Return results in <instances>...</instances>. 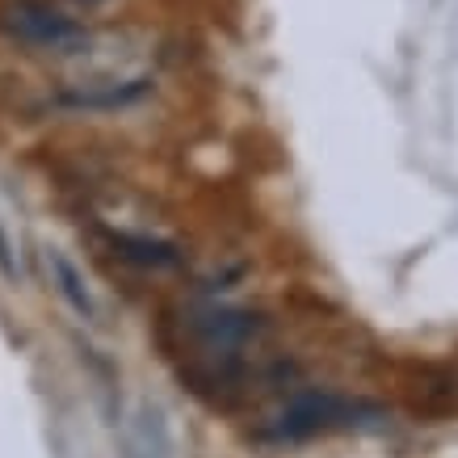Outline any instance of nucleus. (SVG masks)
<instances>
[{
	"instance_id": "obj_1",
	"label": "nucleus",
	"mask_w": 458,
	"mask_h": 458,
	"mask_svg": "<svg viewBox=\"0 0 458 458\" xmlns=\"http://www.w3.org/2000/svg\"><path fill=\"white\" fill-rule=\"evenodd\" d=\"M0 34L17 47L68 59L72 51H81L93 30L59 0H0Z\"/></svg>"
},
{
	"instance_id": "obj_2",
	"label": "nucleus",
	"mask_w": 458,
	"mask_h": 458,
	"mask_svg": "<svg viewBox=\"0 0 458 458\" xmlns=\"http://www.w3.org/2000/svg\"><path fill=\"white\" fill-rule=\"evenodd\" d=\"M366 412L361 403H349V400H336V395H316V391H307L299 400L286 408L274 425L278 437L286 442H299V437H316V433H328V429H341L349 420Z\"/></svg>"
},
{
	"instance_id": "obj_3",
	"label": "nucleus",
	"mask_w": 458,
	"mask_h": 458,
	"mask_svg": "<svg viewBox=\"0 0 458 458\" xmlns=\"http://www.w3.org/2000/svg\"><path fill=\"white\" fill-rule=\"evenodd\" d=\"M190 328L207 345V353L232 358L240 345H249L252 336L261 333V319L252 316V311H236V307H207V311L190 316Z\"/></svg>"
},
{
	"instance_id": "obj_4",
	"label": "nucleus",
	"mask_w": 458,
	"mask_h": 458,
	"mask_svg": "<svg viewBox=\"0 0 458 458\" xmlns=\"http://www.w3.org/2000/svg\"><path fill=\"white\" fill-rule=\"evenodd\" d=\"M114 252L123 261L140 265V269H177L181 265V252L165 240H152V236H126V232H114Z\"/></svg>"
},
{
	"instance_id": "obj_5",
	"label": "nucleus",
	"mask_w": 458,
	"mask_h": 458,
	"mask_svg": "<svg viewBox=\"0 0 458 458\" xmlns=\"http://www.w3.org/2000/svg\"><path fill=\"white\" fill-rule=\"evenodd\" d=\"M47 265H51V274H55V286H59V294H64V299L72 303V311H76V316H84V319H93V294H89L84 278L76 274V265H72L59 249L47 252Z\"/></svg>"
},
{
	"instance_id": "obj_6",
	"label": "nucleus",
	"mask_w": 458,
	"mask_h": 458,
	"mask_svg": "<svg viewBox=\"0 0 458 458\" xmlns=\"http://www.w3.org/2000/svg\"><path fill=\"white\" fill-rule=\"evenodd\" d=\"M64 9H72L76 17H93V13H106L110 4H118V0H59Z\"/></svg>"
}]
</instances>
